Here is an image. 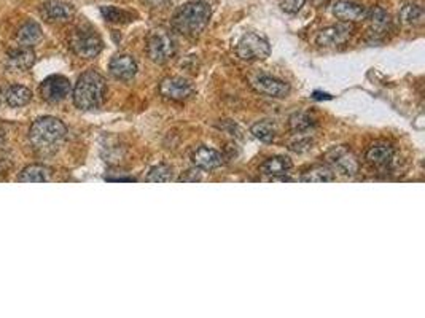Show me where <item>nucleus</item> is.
Instances as JSON below:
<instances>
[{
    "instance_id": "1",
    "label": "nucleus",
    "mask_w": 425,
    "mask_h": 318,
    "mask_svg": "<svg viewBox=\"0 0 425 318\" xmlns=\"http://www.w3.org/2000/svg\"><path fill=\"white\" fill-rule=\"evenodd\" d=\"M212 10L206 2H188L174 14V28L187 37H198L209 25Z\"/></svg>"
},
{
    "instance_id": "2",
    "label": "nucleus",
    "mask_w": 425,
    "mask_h": 318,
    "mask_svg": "<svg viewBox=\"0 0 425 318\" xmlns=\"http://www.w3.org/2000/svg\"><path fill=\"white\" fill-rule=\"evenodd\" d=\"M107 85L104 76L94 70L80 75L74 88V104L80 110H94L105 99Z\"/></svg>"
},
{
    "instance_id": "3",
    "label": "nucleus",
    "mask_w": 425,
    "mask_h": 318,
    "mask_svg": "<svg viewBox=\"0 0 425 318\" xmlns=\"http://www.w3.org/2000/svg\"><path fill=\"white\" fill-rule=\"evenodd\" d=\"M68 137V127L59 118L42 116L32 123L29 129V140L37 150L58 148Z\"/></svg>"
},
{
    "instance_id": "4",
    "label": "nucleus",
    "mask_w": 425,
    "mask_h": 318,
    "mask_svg": "<svg viewBox=\"0 0 425 318\" xmlns=\"http://www.w3.org/2000/svg\"><path fill=\"white\" fill-rule=\"evenodd\" d=\"M70 48L74 50V53L79 54L80 58L93 59L101 53L102 48H104V42H102V39L96 34V30L80 28L72 34Z\"/></svg>"
},
{
    "instance_id": "5",
    "label": "nucleus",
    "mask_w": 425,
    "mask_h": 318,
    "mask_svg": "<svg viewBox=\"0 0 425 318\" xmlns=\"http://www.w3.org/2000/svg\"><path fill=\"white\" fill-rule=\"evenodd\" d=\"M176 42L171 35L163 32V30H155L150 37H148L147 43V53L153 63L165 64L169 59L176 54Z\"/></svg>"
},
{
    "instance_id": "6",
    "label": "nucleus",
    "mask_w": 425,
    "mask_h": 318,
    "mask_svg": "<svg viewBox=\"0 0 425 318\" xmlns=\"http://www.w3.org/2000/svg\"><path fill=\"white\" fill-rule=\"evenodd\" d=\"M236 51L242 61H265L266 58H269L271 46L266 39L249 32L242 35V39L239 40Z\"/></svg>"
},
{
    "instance_id": "7",
    "label": "nucleus",
    "mask_w": 425,
    "mask_h": 318,
    "mask_svg": "<svg viewBox=\"0 0 425 318\" xmlns=\"http://www.w3.org/2000/svg\"><path fill=\"white\" fill-rule=\"evenodd\" d=\"M325 159L331 169L347 177L357 176L358 169H360L357 156L344 145L333 147L331 150L325 153Z\"/></svg>"
},
{
    "instance_id": "8",
    "label": "nucleus",
    "mask_w": 425,
    "mask_h": 318,
    "mask_svg": "<svg viewBox=\"0 0 425 318\" xmlns=\"http://www.w3.org/2000/svg\"><path fill=\"white\" fill-rule=\"evenodd\" d=\"M72 86L68 76L64 75H51L48 78H45L40 85V96L43 100H47L48 104H59L68 99L70 94Z\"/></svg>"
},
{
    "instance_id": "9",
    "label": "nucleus",
    "mask_w": 425,
    "mask_h": 318,
    "mask_svg": "<svg viewBox=\"0 0 425 318\" xmlns=\"http://www.w3.org/2000/svg\"><path fill=\"white\" fill-rule=\"evenodd\" d=\"M352 28L351 23H340V24H333L330 28L322 29L319 35H317L315 42L320 46H338L346 43L347 40L351 39L352 35Z\"/></svg>"
},
{
    "instance_id": "10",
    "label": "nucleus",
    "mask_w": 425,
    "mask_h": 318,
    "mask_svg": "<svg viewBox=\"0 0 425 318\" xmlns=\"http://www.w3.org/2000/svg\"><path fill=\"white\" fill-rule=\"evenodd\" d=\"M252 86L255 91L260 92V94H265L268 97H276V99H282V97L289 96V92H290L289 83H285V81L278 80L269 75L255 76V78H252Z\"/></svg>"
},
{
    "instance_id": "11",
    "label": "nucleus",
    "mask_w": 425,
    "mask_h": 318,
    "mask_svg": "<svg viewBox=\"0 0 425 318\" xmlns=\"http://www.w3.org/2000/svg\"><path fill=\"white\" fill-rule=\"evenodd\" d=\"M160 92L166 99L185 100L193 94L194 88L188 80L180 78V76H171V78H165L161 81Z\"/></svg>"
},
{
    "instance_id": "12",
    "label": "nucleus",
    "mask_w": 425,
    "mask_h": 318,
    "mask_svg": "<svg viewBox=\"0 0 425 318\" xmlns=\"http://www.w3.org/2000/svg\"><path fill=\"white\" fill-rule=\"evenodd\" d=\"M331 12L336 19H340L342 23H357L366 19L368 10L360 3L352 2V0H338V2L333 3Z\"/></svg>"
},
{
    "instance_id": "13",
    "label": "nucleus",
    "mask_w": 425,
    "mask_h": 318,
    "mask_svg": "<svg viewBox=\"0 0 425 318\" xmlns=\"http://www.w3.org/2000/svg\"><path fill=\"white\" fill-rule=\"evenodd\" d=\"M109 70L114 78L120 81H129L134 78L137 74V64L136 61L132 59V56L118 54L110 61Z\"/></svg>"
},
{
    "instance_id": "14",
    "label": "nucleus",
    "mask_w": 425,
    "mask_h": 318,
    "mask_svg": "<svg viewBox=\"0 0 425 318\" xmlns=\"http://www.w3.org/2000/svg\"><path fill=\"white\" fill-rule=\"evenodd\" d=\"M75 14V8L70 3L61 0H50L42 7V17L51 23H64Z\"/></svg>"
},
{
    "instance_id": "15",
    "label": "nucleus",
    "mask_w": 425,
    "mask_h": 318,
    "mask_svg": "<svg viewBox=\"0 0 425 318\" xmlns=\"http://www.w3.org/2000/svg\"><path fill=\"white\" fill-rule=\"evenodd\" d=\"M35 63V53L32 48H28V46L19 45L18 48H14L12 51H8L7 54V64L10 69L24 72L32 67Z\"/></svg>"
},
{
    "instance_id": "16",
    "label": "nucleus",
    "mask_w": 425,
    "mask_h": 318,
    "mask_svg": "<svg viewBox=\"0 0 425 318\" xmlns=\"http://www.w3.org/2000/svg\"><path fill=\"white\" fill-rule=\"evenodd\" d=\"M193 164L203 171H214L223 164V156L217 150L209 147H199L193 153Z\"/></svg>"
},
{
    "instance_id": "17",
    "label": "nucleus",
    "mask_w": 425,
    "mask_h": 318,
    "mask_svg": "<svg viewBox=\"0 0 425 318\" xmlns=\"http://www.w3.org/2000/svg\"><path fill=\"white\" fill-rule=\"evenodd\" d=\"M393 153H395L393 151V147L388 145V143H375V145L368 148L365 158L368 164H371L373 167L382 169L392 162Z\"/></svg>"
},
{
    "instance_id": "18",
    "label": "nucleus",
    "mask_w": 425,
    "mask_h": 318,
    "mask_svg": "<svg viewBox=\"0 0 425 318\" xmlns=\"http://www.w3.org/2000/svg\"><path fill=\"white\" fill-rule=\"evenodd\" d=\"M42 39H43L42 28H40V24L35 21L24 23L17 34L18 45L28 46V48H32V46L37 45Z\"/></svg>"
},
{
    "instance_id": "19",
    "label": "nucleus",
    "mask_w": 425,
    "mask_h": 318,
    "mask_svg": "<svg viewBox=\"0 0 425 318\" xmlns=\"http://www.w3.org/2000/svg\"><path fill=\"white\" fill-rule=\"evenodd\" d=\"M291 166H293V164H291L290 158L273 156L268 158L263 164H261V172H263L265 176H269L271 178H276L280 176H287Z\"/></svg>"
},
{
    "instance_id": "20",
    "label": "nucleus",
    "mask_w": 425,
    "mask_h": 318,
    "mask_svg": "<svg viewBox=\"0 0 425 318\" xmlns=\"http://www.w3.org/2000/svg\"><path fill=\"white\" fill-rule=\"evenodd\" d=\"M18 180L21 183H45L51 180V169L42 164H32L19 172Z\"/></svg>"
},
{
    "instance_id": "21",
    "label": "nucleus",
    "mask_w": 425,
    "mask_h": 318,
    "mask_svg": "<svg viewBox=\"0 0 425 318\" xmlns=\"http://www.w3.org/2000/svg\"><path fill=\"white\" fill-rule=\"evenodd\" d=\"M5 100H7V104L12 107V109H19V107L28 105L29 102L32 100V91L25 88V86L14 85L7 91Z\"/></svg>"
},
{
    "instance_id": "22",
    "label": "nucleus",
    "mask_w": 425,
    "mask_h": 318,
    "mask_svg": "<svg viewBox=\"0 0 425 318\" xmlns=\"http://www.w3.org/2000/svg\"><path fill=\"white\" fill-rule=\"evenodd\" d=\"M366 19L371 23V29L376 30V32H384L391 25V14L381 7L368 10Z\"/></svg>"
},
{
    "instance_id": "23",
    "label": "nucleus",
    "mask_w": 425,
    "mask_h": 318,
    "mask_svg": "<svg viewBox=\"0 0 425 318\" xmlns=\"http://www.w3.org/2000/svg\"><path fill=\"white\" fill-rule=\"evenodd\" d=\"M402 23L408 25H417L424 21V8L419 3H406L400 10Z\"/></svg>"
},
{
    "instance_id": "24",
    "label": "nucleus",
    "mask_w": 425,
    "mask_h": 318,
    "mask_svg": "<svg viewBox=\"0 0 425 318\" xmlns=\"http://www.w3.org/2000/svg\"><path fill=\"white\" fill-rule=\"evenodd\" d=\"M301 180L311 182V183L333 182L335 180V172H333V169L326 167V166H317L304 172L303 177H301Z\"/></svg>"
},
{
    "instance_id": "25",
    "label": "nucleus",
    "mask_w": 425,
    "mask_h": 318,
    "mask_svg": "<svg viewBox=\"0 0 425 318\" xmlns=\"http://www.w3.org/2000/svg\"><path fill=\"white\" fill-rule=\"evenodd\" d=\"M290 131L295 132V134H301V132L309 131L312 126L315 125L314 118L309 114H304V112H300V114H295L290 116Z\"/></svg>"
},
{
    "instance_id": "26",
    "label": "nucleus",
    "mask_w": 425,
    "mask_h": 318,
    "mask_svg": "<svg viewBox=\"0 0 425 318\" xmlns=\"http://www.w3.org/2000/svg\"><path fill=\"white\" fill-rule=\"evenodd\" d=\"M250 132H252L253 137H257L261 142H273L276 138V126L271 121H260L255 123V125L250 127Z\"/></svg>"
},
{
    "instance_id": "27",
    "label": "nucleus",
    "mask_w": 425,
    "mask_h": 318,
    "mask_svg": "<svg viewBox=\"0 0 425 318\" xmlns=\"http://www.w3.org/2000/svg\"><path fill=\"white\" fill-rule=\"evenodd\" d=\"M101 14L104 17L105 21L115 23V24L132 21V14L129 12H126V10H121V8H116V7H102Z\"/></svg>"
},
{
    "instance_id": "28",
    "label": "nucleus",
    "mask_w": 425,
    "mask_h": 318,
    "mask_svg": "<svg viewBox=\"0 0 425 318\" xmlns=\"http://www.w3.org/2000/svg\"><path fill=\"white\" fill-rule=\"evenodd\" d=\"M172 180V169L166 166V164H158V166L152 167L147 176V182L153 183H166Z\"/></svg>"
},
{
    "instance_id": "29",
    "label": "nucleus",
    "mask_w": 425,
    "mask_h": 318,
    "mask_svg": "<svg viewBox=\"0 0 425 318\" xmlns=\"http://www.w3.org/2000/svg\"><path fill=\"white\" fill-rule=\"evenodd\" d=\"M312 145H314V140H312V138H307V137L306 138H298V140L291 143L290 150L295 151V153H306V151L311 150Z\"/></svg>"
},
{
    "instance_id": "30",
    "label": "nucleus",
    "mask_w": 425,
    "mask_h": 318,
    "mask_svg": "<svg viewBox=\"0 0 425 318\" xmlns=\"http://www.w3.org/2000/svg\"><path fill=\"white\" fill-rule=\"evenodd\" d=\"M306 0H280V7L287 13H296L300 12Z\"/></svg>"
},
{
    "instance_id": "31",
    "label": "nucleus",
    "mask_w": 425,
    "mask_h": 318,
    "mask_svg": "<svg viewBox=\"0 0 425 318\" xmlns=\"http://www.w3.org/2000/svg\"><path fill=\"white\" fill-rule=\"evenodd\" d=\"M193 171H188L185 176H182L180 178H178V182H199L201 180V176H199L198 172H194V176H191Z\"/></svg>"
},
{
    "instance_id": "32",
    "label": "nucleus",
    "mask_w": 425,
    "mask_h": 318,
    "mask_svg": "<svg viewBox=\"0 0 425 318\" xmlns=\"http://www.w3.org/2000/svg\"><path fill=\"white\" fill-rule=\"evenodd\" d=\"M314 99H331L330 94H325V92H314Z\"/></svg>"
}]
</instances>
